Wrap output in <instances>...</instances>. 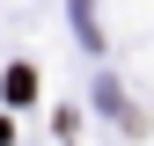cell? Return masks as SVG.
<instances>
[{"instance_id": "cell-1", "label": "cell", "mask_w": 154, "mask_h": 146, "mask_svg": "<svg viewBox=\"0 0 154 146\" xmlns=\"http://www.w3.org/2000/svg\"><path fill=\"white\" fill-rule=\"evenodd\" d=\"M37 95V73L29 66H8V102H29Z\"/></svg>"}]
</instances>
